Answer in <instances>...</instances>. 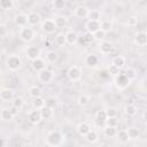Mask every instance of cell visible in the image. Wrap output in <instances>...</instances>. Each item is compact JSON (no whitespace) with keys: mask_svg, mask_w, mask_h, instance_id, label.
<instances>
[{"mask_svg":"<svg viewBox=\"0 0 147 147\" xmlns=\"http://www.w3.org/2000/svg\"><path fill=\"white\" fill-rule=\"evenodd\" d=\"M63 140H64L63 134L57 130L49 131L45 137V144L49 147H59V146H61Z\"/></svg>","mask_w":147,"mask_h":147,"instance_id":"cell-1","label":"cell"},{"mask_svg":"<svg viewBox=\"0 0 147 147\" xmlns=\"http://www.w3.org/2000/svg\"><path fill=\"white\" fill-rule=\"evenodd\" d=\"M6 64H7V67H8L9 70H11V71H17V70H20V69L22 68L23 62H22V59H21L18 55L11 54V55H9V56L7 57Z\"/></svg>","mask_w":147,"mask_h":147,"instance_id":"cell-2","label":"cell"},{"mask_svg":"<svg viewBox=\"0 0 147 147\" xmlns=\"http://www.w3.org/2000/svg\"><path fill=\"white\" fill-rule=\"evenodd\" d=\"M114 84L118 90H125L129 87L131 82L126 78V76L124 74H117L114 78Z\"/></svg>","mask_w":147,"mask_h":147,"instance_id":"cell-3","label":"cell"},{"mask_svg":"<svg viewBox=\"0 0 147 147\" xmlns=\"http://www.w3.org/2000/svg\"><path fill=\"white\" fill-rule=\"evenodd\" d=\"M34 30L31 28V26H24V28H22L21 30H20V39L22 40V41H25V42H28V41H31V40H33V38H34Z\"/></svg>","mask_w":147,"mask_h":147,"instance_id":"cell-4","label":"cell"},{"mask_svg":"<svg viewBox=\"0 0 147 147\" xmlns=\"http://www.w3.org/2000/svg\"><path fill=\"white\" fill-rule=\"evenodd\" d=\"M67 76L71 82H78L82 78V69L78 65H71L67 70Z\"/></svg>","mask_w":147,"mask_h":147,"instance_id":"cell-5","label":"cell"},{"mask_svg":"<svg viewBox=\"0 0 147 147\" xmlns=\"http://www.w3.org/2000/svg\"><path fill=\"white\" fill-rule=\"evenodd\" d=\"M40 28H41V30H42L45 33H47V34H52V33H54L55 30L57 29L56 25H55L54 20H52V18H47V20L42 21Z\"/></svg>","mask_w":147,"mask_h":147,"instance_id":"cell-6","label":"cell"},{"mask_svg":"<svg viewBox=\"0 0 147 147\" xmlns=\"http://www.w3.org/2000/svg\"><path fill=\"white\" fill-rule=\"evenodd\" d=\"M25 55H26V57L30 61H33V60L40 57V48L37 47V46H34V45L29 46L26 48V51H25Z\"/></svg>","mask_w":147,"mask_h":147,"instance_id":"cell-7","label":"cell"},{"mask_svg":"<svg viewBox=\"0 0 147 147\" xmlns=\"http://www.w3.org/2000/svg\"><path fill=\"white\" fill-rule=\"evenodd\" d=\"M107 119V114L106 110H98L95 113V117H94V124L99 127H105V122Z\"/></svg>","mask_w":147,"mask_h":147,"instance_id":"cell-8","label":"cell"},{"mask_svg":"<svg viewBox=\"0 0 147 147\" xmlns=\"http://www.w3.org/2000/svg\"><path fill=\"white\" fill-rule=\"evenodd\" d=\"M38 79H39L41 83L47 84V83L52 82V79H53V72H52L49 69L46 68V69L41 70L40 72H38Z\"/></svg>","mask_w":147,"mask_h":147,"instance_id":"cell-9","label":"cell"},{"mask_svg":"<svg viewBox=\"0 0 147 147\" xmlns=\"http://www.w3.org/2000/svg\"><path fill=\"white\" fill-rule=\"evenodd\" d=\"M85 29L87 31V33L94 34L96 31L100 30V21H88L85 24Z\"/></svg>","mask_w":147,"mask_h":147,"instance_id":"cell-10","label":"cell"},{"mask_svg":"<svg viewBox=\"0 0 147 147\" xmlns=\"http://www.w3.org/2000/svg\"><path fill=\"white\" fill-rule=\"evenodd\" d=\"M28 119L31 124H38L40 123L42 119H41V115H40V110H37V109H33V110H30L29 114H28Z\"/></svg>","mask_w":147,"mask_h":147,"instance_id":"cell-11","label":"cell"},{"mask_svg":"<svg viewBox=\"0 0 147 147\" xmlns=\"http://www.w3.org/2000/svg\"><path fill=\"white\" fill-rule=\"evenodd\" d=\"M26 17H28V24L31 25V26L38 25V24L40 23V21H41L40 15H39V13H37V11H30V13L26 15Z\"/></svg>","mask_w":147,"mask_h":147,"instance_id":"cell-12","label":"cell"},{"mask_svg":"<svg viewBox=\"0 0 147 147\" xmlns=\"http://www.w3.org/2000/svg\"><path fill=\"white\" fill-rule=\"evenodd\" d=\"M125 65V57L123 55H116L111 60V67L115 68L116 70H121Z\"/></svg>","mask_w":147,"mask_h":147,"instance_id":"cell-13","label":"cell"},{"mask_svg":"<svg viewBox=\"0 0 147 147\" xmlns=\"http://www.w3.org/2000/svg\"><path fill=\"white\" fill-rule=\"evenodd\" d=\"M31 67H32V69H33L34 71L40 72L41 70L46 69V62H45V60H44V59L38 57V59H36V60L31 61Z\"/></svg>","mask_w":147,"mask_h":147,"instance_id":"cell-14","label":"cell"},{"mask_svg":"<svg viewBox=\"0 0 147 147\" xmlns=\"http://www.w3.org/2000/svg\"><path fill=\"white\" fill-rule=\"evenodd\" d=\"M99 51L101 52V54H103V55H108V54H110L111 51H113V44H111L110 41L102 40V41H100Z\"/></svg>","mask_w":147,"mask_h":147,"instance_id":"cell-15","label":"cell"},{"mask_svg":"<svg viewBox=\"0 0 147 147\" xmlns=\"http://www.w3.org/2000/svg\"><path fill=\"white\" fill-rule=\"evenodd\" d=\"M90 130H92V129H91V125H90L88 123H86V122L79 123V124L77 125V127H76L77 133H78L79 136H82V137H85V136L90 132Z\"/></svg>","mask_w":147,"mask_h":147,"instance_id":"cell-16","label":"cell"},{"mask_svg":"<svg viewBox=\"0 0 147 147\" xmlns=\"http://www.w3.org/2000/svg\"><path fill=\"white\" fill-rule=\"evenodd\" d=\"M14 90L11 88H2L0 91V100L2 101H11L14 99Z\"/></svg>","mask_w":147,"mask_h":147,"instance_id":"cell-17","label":"cell"},{"mask_svg":"<svg viewBox=\"0 0 147 147\" xmlns=\"http://www.w3.org/2000/svg\"><path fill=\"white\" fill-rule=\"evenodd\" d=\"M88 10H90V9H88L86 6L79 5V6H77V7L75 8L74 14H75V16L78 17V18H85V17H87Z\"/></svg>","mask_w":147,"mask_h":147,"instance_id":"cell-18","label":"cell"},{"mask_svg":"<svg viewBox=\"0 0 147 147\" xmlns=\"http://www.w3.org/2000/svg\"><path fill=\"white\" fill-rule=\"evenodd\" d=\"M134 44L138 46H145L147 44V34L145 31H140L134 36Z\"/></svg>","mask_w":147,"mask_h":147,"instance_id":"cell-19","label":"cell"},{"mask_svg":"<svg viewBox=\"0 0 147 147\" xmlns=\"http://www.w3.org/2000/svg\"><path fill=\"white\" fill-rule=\"evenodd\" d=\"M64 37H65V42L69 45H75L78 41V34L72 30L67 31L64 33Z\"/></svg>","mask_w":147,"mask_h":147,"instance_id":"cell-20","label":"cell"},{"mask_svg":"<svg viewBox=\"0 0 147 147\" xmlns=\"http://www.w3.org/2000/svg\"><path fill=\"white\" fill-rule=\"evenodd\" d=\"M98 63H99V59H98L96 55H94V54L86 55V57H85V64H86V67H88V68H95L98 65Z\"/></svg>","mask_w":147,"mask_h":147,"instance_id":"cell-21","label":"cell"},{"mask_svg":"<svg viewBox=\"0 0 147 147\" xmlns=\"http://www.w3.org/2000/svg\"><path fill=\"white\" fill-rule=\"evenodd\" d=\"M14 22L17 26H21V28H24L28 24V17H26V14H17L14 18Z\"/></svg>","mask_w":147,"mask_h":147,"instance_id":"cell-22","label":"cell"},{"mask_svg":"<svg viewBox=\"0 0 147 147\" xmlns=\"http://www.w3.org/2000/svg\"><path fill=\"white\" fill-rule=\"evenodd\" d=\"M40 115H41V119L47 121V119H51L53 117L54 111H53V109H51L48 107H44L40 109Z\"/></svg>","mask_w":147,"mask_h":147,"instance_id":"cell-23","label":"cell"},{"mask_svg":"<svg viewBox=\"0 0 147 147\" xmlns=\"http://www.w3.org/2000/svg\"><path fill=\"white\" fill-rule=\"evenodd\" d=\"M100 30L103 31L105 33L110 32L113 30V23L110 20H103L100 22Z\"/></svg>","mask_w":147,"mask_h":147,"instance_id":"cell-24","label":"cell"},{"mask_svg":"<svg viewBox=\"0 0 147 147\" xmlns=\"http://www.w3.org/2000/svg\"><path fill=\"white\" fill-rule=\"evenodd\" d=\"M85 139H86L87 142L94 144V142H96L99 140V134H98V132L95 130H90V132L85 136Z\"/></svg>","mask_w":147,"mask_h":147,"instance_id":"cell-25","label":"cell"},{"mask_svg":"<svg viewBox=\"0 0 147 147\" xmlns=\"http://www.w3.org/2000/svg\"><path fill=\"white\" fill-rule=\"evenodd\" d=\"M32 107L33 109H37V110H40L41 108L45 107V99L41 98V96H38V98H34L32 100Z\"/></svg>","mask_w":147,"mask_h":147,"instance_id":"cell-26","label":"cell"},{"mask_svg":"<svg viewBox=\"0 0 147 147\" xmlns=\"http://www.w3.org/2000/svg\"><path fill=\"white\" fill-rule=\"evenodd\" d=\"M57 103H59V101H57V99L55 96H47L45 99V107H48L51 109L56 108L57 107Z\"/></svg>","mask_w":147,"mask_h":147,"instance_id":"cell-27","label":"cell"},{"mask_svg":"<svg viewBox=\"0 0 147 147\" xmlns=\"http://www.w3.org/2000/svg\"><path fill=\"white\" fill-rule=\"evenodd\" d=\"M29 95L31 96V98H38V96H40L41 95V90H40V87L39 86H37V85H32V86H30L29 87Z\"/></svg>","mask_w":147,"mask_h":147,"instance_id":"cell-28","label":"cell"},{"mask_svg":"<svg viewBox=\"0 0 147 147\" xmlns=\"http://www.w3.org/2000/svg\"><path fill=\"white\" fill-rule=\"evenodd\" d=\"M0 118H1L2 121L8 122V121H11V119L14 118V116H13V114L10 113L9 108H3V109L0 111Z\"/></svg>","mask_w":147,"mask_h":147,"instance_id":"cell-29","label":"cell"},{"mask_svg":"<svg viewBox=\"0 0 147 147\" xmlns=\"http://www.w3.org/2000/svg\"><path fill=\"white\" fill-rule=\"evenodd\" d=\"M103 134L106 138H114L117 134V129L110 127V126H105L103 127Z\"/></svg>","mask_w":147,"mask_h":147,"instance_id":"cell-30","label":"cell"},{"mask_svg":"<svg viewBox=\"0 0 147 147\" xmlns=\"http://www.w3.org/2000/svg\"><path fill=\"white\" fill-rule=\"evenodd\" d=\"M100 17H101V14L99 10H96V9L88 10V14H87L88 21H100Z\"/></svg>","mask_w":147,"mask_h":147,"instance_id":"cell-31","label":"cell"},{"mask_svg":"<svg viewBox=\"0 0 147 147\" xmlns=\"http://www.w3.org/2000/svg\"><path fill=\"white\" fill-rule=\"evenodd\" d=\"M59 59V54L55 51H49L46 53V61L48 63H55Z\"/></svg>","mask_w":147,"mask_h":147,"instance_id":"cell-32","label":"cell"},{"mask_svg":"<svg viewBox=\"0 0 147 147\" xmlns=\"http://www.w3.org/2000/svg\"><path fill=\"white\" fill-rule=\"evenodd\" d=\"M124 113H125L127 116L132 117V116H136V115H137L138 108H137L134 105H127V106H125V108H124Z\"/></svg>","mask_w":147,"mask_h":147,"instance_id":"cell-33","label":"cell"},{"mask_svg":"<svg viewBox=\"0 0 147 147\" xmlns=\"http://www.w3.org/2000/svg\"><path fill=\"white\" fill-rule=\"evenodd\" d=\"M11 107H14V108H16V109H18V110H21L23 107H24V99L23 98H21V96H17V98H14L13 99V101H11Z\"/></svg>","mask_w":147,"mask_h":147,"instance_id":"cell-34","label":"cell"},{"mask_svg":"<svg viewBox=\"0 0 147 147\" xmlns=\"http://www.w3.org/2000/svg\"><path fill=\"white\" fill-rule=\"evenodd\" d=\"M126 132H127L129 139H138V138H139V136H140L139 130H138L137 127H134V126L129 127V129L126 130Z\"/></svg>","mask_w":147,"mask_h":147,"instance_id":"cell-35","label":"cell"},{"mask_svg":"<svg viewBox=\"0 0 147 147\" xmlns=\"http://www.w3.org/2000/svg\"><path fill=\"white\" fill-rule=\"evenodd\" d=\"M54 42H55V45L59 46V47L64 46V45L67 44V42H65L64 33H57V34L55 36V38H54Z\"/></svg>","mask_w":147,"mask_h":147,"instance_id":"cell-36","label":"cell"},{"mask_svg":"<svg viewBox=\"0 0 147 147\" xmlns=\"http://www.w3.org/2000/svg\"><path fill=\"white\" fill-rule=\"evenodd\" d=\"M77 103L80 107H86L90 103V96L87 94H80L78 96V99H77Z\"/></svg>","mask_w":147,"mask_h":147,"instance_id":"cell-37","label":"cell"},{"mask_svg":"<svg viewBox=\"0 0 147 147\" xmlns=\"http://www.w3.org/2000/svg\"><path fill=\"white\" fill-rule=\"evenodd\" d=\"M116 137H117V139H118L121 142H123V144H125V142H127V141L130 140L126 130H119V131H117Z\"/></svg>","mask_w":147,"mask_h":147,"instance_id":"cell-38","label":"cell"},{"mask_svg":"<svg viewBox=\"0 0 147 147\" xmlns=\"http://www.w3.org/2000/svg\"><path fill=\"white\" fill-rule=\"evenodd\" d=\"M54 22H55V25L56 28H64L67 25V18L64 16H57L54 18Z\"/></svg>","mask_w":147,"mask_h":147,"instance_id":"cell-39","label":"cell"},{"mask_svg":"<svg viewBox=\"0 0 147 147\" xmlns=\"http://www.w3.org/2000/svg\"><path fill=\"white\" fill-rule=\"evenodd\" d=\"M124 75L126 76V78H127L130 82H132V80H134V79L137 78V71H136L133 68H127Z\"/></svg>","mask_w":147,"mask_h":147,"instance_id":"cell-40","label":"cell"},{"mask_svg":"<svg viewBox=\"0 0 147 147\" xmlns=\"http://www.w3.org/2000/svg\"><path fill=\"white\" fill-rule=\"evenodd\" d=\"M14 7V1L11 0H0V8L1 9H11Z\"/></svg>","mask_w":147,"mask_h":147,"instance_id":"cell-41","label":"cell"},{"mask_svg":"<svg viewBox=\"0 0 147 147\" xmlns=\"http://www.w3.org/2000/svg\"><path fill=\"white\" fill-rule=\"evenodd\" d=\"M106 126H110V127H116L118 125V119L117 117H111V118H107L105 122Z\"/></svg>","mask_w":147,"mask_h":147,"instance_id":"cell-42","label":"cell"},{"mask_svg":"<svg viewBox=\"0 0 147 147\" xmlns=\"http://www.w3.org/2000/svg\"><path fill=\"white\" fill-rule=\"evenodd\" d=\"M106 114H107V118H111V117H117L118 110L114 107H110L108 109H106Z\"/></svg>","mask_w":147,"mask_h":147,"instance_id":"cell-43","label":"cell"},{"mask_svg":"<svg viewBox=\"0 0 147 147\" xmlns=\"http://www.w3.org/2000/svg\"><path fill=\"white\" fill-rule=\"evenodd\" d=\"M52 5L55 9H63L65 7V1L64 0H54L52 2Z\"/></svg>","mask_w":147,"mask_h":147,"instance_id":"cell-44","label":"cell"},{"mask_svg":"<svg viewBox=\"0 0 147 147\" xmlns=\"http://www.w3.org/2000/svg\"><path fill=\"white\" fill-rule=\"evenodd\" d=\"M105 36H106V33H105L103 31L99 30V31H96V32L93 34V39L99 40V41H102V40H103V38H105Z\"/></svg>","mask_w":147,"mask_h":147,"instance_id":"cell-45","label":"cell"},{"mask_svg":"<svg viewBox=\"0 0 147 147\" xmlns=\"http://www.w3.org/2000/svg\"><path fill=\"white\" fill-rule=\"evenodd\" d=\"M137 24H138V18H137V17H134V16L130 17V18L126 21V25H127V26H130V28L136 26Z\"/></svg>","mask_w":147,"mask_h":147,"instance_id":"cell-46","label":"cell"},{"mask_svg":"<svg viewBox=\"0 0 147 147\" xmlns=\"http://www.w3.org/2000/svg\"><path fill=\"white\" fill-rule=\"evenodd\" d=\"M7 33H8V29H7V25H6V24H2V23H0V38L5 37Z\"/></svg>","mask_w":147,"mask_h":147,"instance_id":"cell-47","label":"cell"},{"mask_svg":"<svg viewBox=\"0 0 147 147\" xmlns=\"http://www.w3.org/2000/svg\"><path fill=\"white\" fill-rule=\"evenodd\" d=\"M83 37H84L86 44H90V42H92V41L94 40V39H93V34H91V33H86V34H84Z\"/></svg>","mask_w":147,"mask_h":147,"instance_id":"cell-48","label":"cell"},{"mask_svg":"<svg viewBox=\"0 0 147 147\" xmlns=\"http://www.w3.org/2000/svg\"><path fill=\"white\" fill-rule=\"evenodd\" d=\"M9 110H10V113L13 114V116H14V117H15L16 115H18V111H20L18 109H16V108H14V107H11V108H9Z\"/></svg>","mask_w":147,"mask_h":147,"instance_id":"cell-49","label":"cell"},{"mask_svg":"<svg viewBox=\"0 0 147 147\" xmlns=\"http://www.w3.org/2000/svg\"><path fill=\"white\" fill-rule=\"evenodd\" d=\"M42 147H49V146H47V145H46V144H45V145H44V146H42Z\"/></svg>","mask_w":147,"mask_h":147,"instance_id":"cell-50","label":"cell"}]
</instances>
